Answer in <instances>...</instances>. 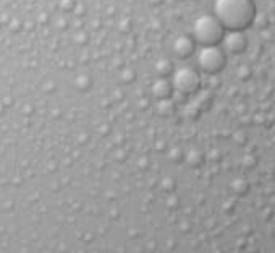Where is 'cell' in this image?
Returning a JSON list of instances; mask_svg holds the SVG:
<instances>
[{
	"mask_svg": "<svg viewBox=\"0 0 275 253\" xmlns=\"http://www.w3.org/2000/svg\"><path fill=\"white\" fill-rule=\"evenodd\" d=\"M193 41L188 37H180L178 41L175 43V52L176 55H180V57H186V55H190L193 52Z\"/></svg>",
	"mask_w": 275,
	"mask_h": 253,
	"instance_id": "8992f818",
	"label": "cell"
},
{
	"mask_svg": "<svg viewBox=\"0 0 275 253\" xmlns=\"http://www.w3.org/2000/svg\"><path fill=\"white\" fill-rule=\"evenodd\" d=\"M222 43L228 52L238 54L243 51L244 46H246V37L241 34V31H228L227 34H223Z\"/></svg>",
	"mask_w": 275,
	"mask_h": 253,
	"instance_id": "5b68a950",
	"label": "cell"
},
{
	"mask_svg": "<svg viewBox=\"0 0 275 253\" xmlns=\"http://www.w3.org/2000/svg\"><path fill=\"white\" fill-rule=\"evenodd\" d=\"M198 65L205 73H219L225 67V54L217 46H202L198 52Z\"/></svg>",
	"mask_w": 275,
	"mask_h": 253,
	"instance_id": "3957f363",
	"label": "cell"
},
{
	"mask_svg": "<svg viewBox=\"0 0 275 253\" xmlns=\"http://www.w3.org/2000/svg\"><path fill=\"white\" fill-rule=\"evenodd\" d=\"M173 85L178 91L181 93H193L196 88L199 85V76L196 73L193 68H180L176 70L175 76H173Z\"/></svg>",
	"mask_w": 275,
	"mask_h": 253,
	"instance_id": "277c9868",
	"label": "cell"
},
{
	"mask_svg": "<svg viewBox=\"0 0 275 253\" xmlns=\"http://www.w3.org/2000/svg\"><path fill=\"white\" fill-rule=\"evenodd\" d=\"M223 34L225 28L214 15H202L193 25V36L201 46H217Z\"/></svg>",
	"mask_w": 275,
	"mask_h": 253,
	"instance_id": "7a4b0ae2",
	"label": "cell"
},
{
	"mask_svg": "<svg viewBox=\"0 0 275 253\" xmlns=\"http://www.w3.org/2000/svg\"><path fill=\"white\" fill-rule=\"evenodd\" d=\"M214 16L228 31H243L254 19L253 0H215Z\"/></svg>",
	"mask_w": 275,
	"mask_h": 253,
	"instance_id": "6da1fadb",
	"label": "cell"
}]
</instances>
